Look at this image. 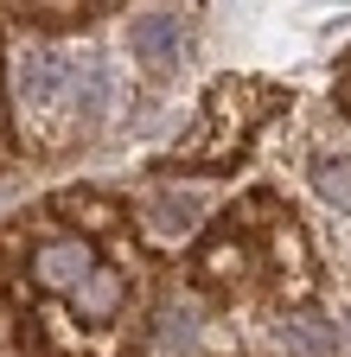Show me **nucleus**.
<instances>
[{
  "label": "nucleus",
  "mask_w": 351,
  "mask_h": 357,
  "mask_svg": "<svg viewBox=\"0 0 351 357\" xmlns=\"http://www.w3.org/2000/svg\"><path fill=\"white\" fill-rule=\"evenodd\" d=\"M64 77H70V64H64L58 52H26V58H20V102H26V115H45V109L58 102Z\"/></svg>",
  "instance_id": "obj_3"
},
{
  "label": "nucleus",
  "mask_w": 351,
  "mask_h": 357,
  "mask_svg": "<svg viewBox=\"0 0 351 357\" xmlns=\"http://www.w3.org/2000/svg\"><path fill=\"white\" fill-rule=\"evenodd\" d=\"M121 300H128V281L115 275V268H103V261H96V275L70 294L77 319H115V312H121Z\"/></svg>",
  "instance_id": "obj_4"
},
{
  "label": "nucleus",
  "mask_w": 351,
  "mask_h": 357,
  "mask_svg": "<svg viewBox=\"0 0 351 357\" xmlns=\"http://www.w3.org/2000/svg\"><path fill=\"white\" fill-rule=\"evenodd\" d=\"M128 45H135V58L147 70H172L179 52H186V20L179 13H141L135 32H128Z\"/></svg>",
  "instance_id": "obj_2"
},
{
  "label": "nucleus",
  "mask_w": 351,
  "mask_h": 357,
  "mask_svg": "<svg viewBox=\"0 0 351 357\" xmlns=\"http://www.w3.org/2000/svg\"><path fill=\"white\" fill-rule=\"evenodd\" d=\"M192 217H198V204H192V198H166L154 223H160V230H192Z\"/></svg>",
  "instance_id": "obj_7"
},
{
  "label": "nucleus",
  "mask_w": 351,
  "mask_h": 357,
  "mask_svg": "<svg viewBox=\"0 0 351 357\" xmlns=\"http://www.w3.org/2000/svg\"><path fill=\"white\" fill-rule=\"evenodd\" d=\"M281 344H294V351H338V338L332 332H320V326H281Z\"/></svg>",
  "instance_id": "obj_6"
},
{
  "label": "nucleus",
  "mask_w": 351,
  "mask_h": 357,
  "mask_svg": "<svg viewBox=\"0 0 351 357\" xmlns=\"http://www.w3.org/2000/svg\"><path fill=\"white\" fill-rule=\"evenodd\" d=\"M90 275H96V249L83 236H45L32 249V281L45 294H77Z\"/></svg>",
  "instance_id": "obj_1"
},
{
  "label": "nucleus",
  "mask_w": 351,
  "mask_h": 357,
  "mask_svg": "<svg viewBox=\"0 0 351 357\" xmlns=\"http://www.w3.org/2000/svg\"><path fill=\"white\" fill-rule=\"evenodd\" d=\"M64 83H70V109H77V121L90 128V121L109 109V70H103V64H70Z\"/></svg>",
  "instance_id": "obj_5"
}]
</instances>
